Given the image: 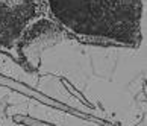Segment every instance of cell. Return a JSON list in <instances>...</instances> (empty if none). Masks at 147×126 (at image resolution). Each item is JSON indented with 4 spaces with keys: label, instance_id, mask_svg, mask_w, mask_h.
<instances>
[{
    "label": "cell",
    "instance_id": "1",
    "mask_svg": "<svg viewBox=\"0 0 147 126\" xmlns=\"http://www.w3.org/2000/svg\"><path fill=\"white\" fill-rule=\"evenodd\" d=\"M49 11L79 37L124 44L140 40L141 0H49Z\"/></svg>",
    "mask_w": 147,
    "mask_h": 126
}]
</instances>
